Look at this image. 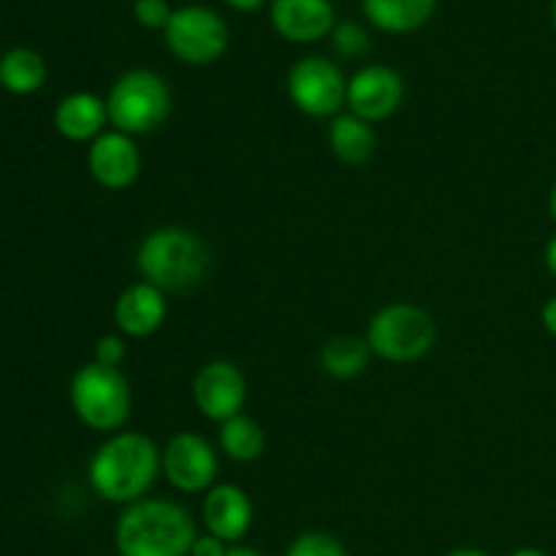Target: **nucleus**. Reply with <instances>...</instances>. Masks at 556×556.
<instances>
[{"label":"nucleus","instance_id":"nucleus-25","mask_svg":"<svg viewBox=\"0 0 556 556\" xmlns=\"http://www.w3.org/2000/svg\"><path fill=\"white\" fill-rule=\"evenodd\" d=\"M134 14L141 27H150V30H166L174 11L166 0H136Z\"/></svg>","mask_w":556,"mask_h":556},{"label":"nucleus","instance_id":"nucleus-20","mask_svg":"<svg viewBox=\"0 0 556 556\" xmlns=\"http://www.w3.org/2000/svg\"><path fill=\"white\" fill-rule=\"evenodd\" d=\"M369 358H372V351H369L367 340L356 334L329 337L318 353L320 369L334 380H353L364 375L369 367Z\"/></svg>","mask_w":556,"mask_h":556},{"label":"nucleus","instance_id":"nucleus-6","mask_svg":"<svg viewBox=\"0 0 556 556\" xmlns=\"http://www.w3.org/2000/svg\"><path fill=\"white\" fill-rule=\"evenodd\" d=\"M172 87L150 68L125 71L106 96L109 125L134 139L161 130L172 117Z\"/></svg>","mask_w":556,"mask_h":556},{"label":"nucleus","instance_id":"nucleus-21","mask_svg":"<svg viewBox=\"0 0 556 556\" xmlns=\"http://www.w3.org/2000/svg\"><path fill=\"white\" fill-rule=\"evenodd\" d=\"M47 81V63L36 49L16 47L0 58V85L14 96H33Z\"/></svg>","mask_w":556,"mask_h":556},{"label":"nucleus","instance_id":"nucleus-26","mask_svg":"<svg viewBox=\"0 0 556 556\" xmlns=\"http://www.w3.org/2000/svg\"><path fill=\"white\" fill-rule=\"evenodd\" d=\"M228 548H231L228 543H223L220 538H215L206 532V535L195 538L193 548H190V556H226Z\"/></svg>","mask_w":556,"mask_h":556},{"label":"nucleus","instance_id":"nucleus-12","mask_svg":"<svg viewBox=\"0 0 556 556\" xmlns=\"http://www.w3.org/2000/svg\"><path fill=\"white\" fill-rule=\"evenodd\" d=\"M87 172L103 190L134 188L141 174V150L134 136L123 130H103L87 150Z\"/></svg>","mask_w":556,"mask_h":556},{"label":"nucleus","instance_id":"nucleus-5","mask_svg":"<svg viewBox=\"0 0 556 556\" xmlns=\"http://www.w3.org/2000/svg\"><path fill=\"white\" fill-rule=\"evenodd\" d=\"M369 351L389 364L421 362L438 345V324L432 313L413 302H389L367 324Z\"/></svg>","mask_w":556,"mask_h":556},{"label":"nucleus","instance_id":"nucleus-10","mask_svg":"<svg viewBox=\"0 0 556 556\" xmlns=\"http://www.w3.org/2000/svg\"><path fill=\"white\" fill-rule=\"evenodd\" d=\"M190 396L193 405L206 421L223 424L228 418L244 413L248 402V378L242 369L228 358H212L199 372L193 375L190 383Z\"/></svg>","mask_w":556,"mask_h":556},{"label":"nucleus","instance_id":"nucleus-29","mask_svg":"<svg viewBox=\"0 0 556 556\" xmlns=\"http://www.w3.org/2000/svg\"><path fill=\"white\" fill-rule=\"evenodd\" d=\"M226 3L237 11H255L264 5V0H226Z\"/></svg>","mask_w":556,"mask_h":556},{"label":"nucleus","instance_id":"nucleus-22","mask_svg":"<svg viewBox=\"0 0 556 556\" xmlns=\"http://www.w3.org/2000/svg\"><path fill=\"white\" fill-rule=\"evenodd\" d=\"M286 556H348L345 543L329 532H302L286 548Z\"/></svg>","mask_w":556,"mask_h":556},{"label":"nucleus","instance_id":"nucleus-9","mask_svg":"<svg viewBox=\"0 0 556 556\" xmlns=\"http://www.w3.org/2000/svg\"><path fill=\"white\" fill-rule=\"evenodd\" d=\"M220 451L199 432H177L161 448V476L179 494H206L217 483Z\"/></svg>","mask_w":556,"mask_h":556},{"label":"nucleus","instance_id":"nucleus-19","mask_svg":"<svg viewBox=\"0 0 556 556\" xmlns=\"http://www.w3.org/2000/svg\"><path fill=\"white\" fill-rule=\"evenodd\" d=\"M217 451L237 465H253L266 451V432L253 416L239 413L217 429Z\"/></svg>","mask_w":556,"mask_h":556},{"label":"nucleus","instance_id":"nucleus-24","mask_svg":"<svg viewBox=\"0 0 556 556\" xmlns=\"http://www.w3.org/2000/svg\"><path fill=\"white\" fill-rule=\"evenodd\" d=\"M128 358V340L123 334H103L96 340V351H92V362L101 367L119 369Z\"/></svg>","mask_w":556,"mask_h":556},{"label":"nucleus","instance_id":"nucleus-14","mask_svg":"<svg viewBox=\"0 0 556 556\" xmlns=\"http://www.w3.org/2000/svg\"><path fill=\"white\" fill-rule=\"evenodd\" d=\"M168 318L166 293L139 280L125 288L114 302V324L125 340H144L161 331Z\"/></svg>","mask_w":556,"mask_h":556},{"label":"nucleus","instance_id":"nucleus-4","mask_svg":"<svg viewBox=\"0 0 556 556\" xmlns=\"http://www.w3.org/2000/svg\"><path fill=\"white\" fill-rule=\"evenodd\" d=\"M68 400L74 416L98 434L123 432L134 410V391L123 369L81 364L68 383Z\"/></svg>","mask_w":556,"mask_h":556},{"label":"nucleus","instance_id":"nucleus-23","mask_svg":"<svg viewBox=\"0 0 556 556\" xmlns=\"http://www.w3.org/2000/svg\"><path fill=\"white\" fill-rule=\"evenodd\" d=\"M331 43L342 58H362L369 49V36L358 22H340L331 30Z\"/></svg>","mask_w":556,"mask_h":556},{"label":"nucleus","instance_id":"nucleus-2","mask_svg":"<svg viewBox=\"0 0 556 556\" xmlns=\"http://www.w3.org/2000/svg\"><path fill=\"white\" fill-rule=\"evenodd\" d=\"M195 538L199 530L190 510L166 497L125 505L114 525L119 556H190Z\"/></svg>","mask_w":556,"mask_h":556},{"label":"nucleus","instance_id":"nucleus-31","mask_svg":"<svg viewBox=\"0 0 556 556\" xmlns=\"http://www.w3.org/2000/svg\"><path fill=\"white\" fill-rule=\"evenodd\" d=\"M445 556H492V554L481 552V548H456V552H451Z\"/></svg>","mask_w":556,"mask_h":556},{"label":"nucleus","instance_id":"nucleus-27","mask_svg":"<svg viewBox=\"0 0 556 556\" xmlns=\"http://www.w3.org/2000/svg\"><path fill=\"white\" fill-rule=\"evenodd\" d=\"M541 324H543V329L548 331V334L556 337V296H552L546 304H543Z\"/></svg>","mask_w":556,"mask_h":556},{"label":"nucleus","instance_id":"nucleus-32","mask_svg":"<svg viewBox=\"0 0 556 556\" xmlns=\"http://www.w3.org/2000/svg\"><path fill=\"white\" fill-rule=\"evenodd\" d=\"M510 556H548V554L541 552V548H535V546H525V548H516Z\"/></svg>","mask_w":556,"mask_h":556},{"label":"nucleus","instance_id":"nucleus-8","mask_svg":"<svg viewBox=\"0 0 556 556\" xmlns=\"http://www.w3.org/2000/svg\"><path fill=\"white\" fill-rule=\"evenodd\" d=\"M163 36L168 52L185 65H212L228 49L226 22L204 5H182L174 11Z\"/></svg>","mask_w":556,"mask_h":556},{"label":"nucleus","instance_id":"nucleus-28","mask_svg":"<svg viewBox=\"0 0 556 556\" xmlns=\"http://www.w3.org/2000/svg\"><path fill=\"white\" fill-rule=\"evenodd\" d=\"M543 264H546L548 275L556 277V233L546 242V250H543Z\"/></svg>","mask_w":556,"mask_h":556},{"label":"nucleus","instance_id":"nucleus-30","mask_svg":"<svg viewBox=\"0 0 556 556\" xmlns=\"http://www.w3.org/2000/svg\"><path fill=\"white\" fill-rule=\"evenodd\" d=\"M226 556H266V554H261L258 548H250V546H231L228 548V554Z\"/></svg>","mask_w":556,"mask_h":556},{"label":"nucleus","instance_id":"nucleus-34","mask_svg":"<svg viewBox=\"0 0 556 556\" xmlns=\"http://www.w3.org/2000/svg\"><path fill=\"white\" fill-rule=\"evenodd\" d=\"M552 22H554V27H556V0H554V5H552Z\"/></svg>","mask_w":556,"mask_h":556},{"label":"nucleus","instance_id":"nucleus-7","mask_svg":"<svg viewBox=\"0 0 556 556\" xmlns=\"http://www.w3.org/2000/svg\"><path fill=\"white\" fill-rule=\"evenodd\" d=\"M288 98L313 119H334L348 101V79L340 65L320 54H309L288 71Z\"/></svg>","mask_w":556,"mask_h":556},{"label":"nucleus","instance_id":"nucleus-16","mask_svg":"<svg viewBox=\"0 0 556 556\" xmlns=\"http://www.w3.org/2000/svg\"><path fill=\"white\" fill-rule=\"evenodd\" d=\"M54 130L63 136L65 141L74 144H92L103 130H109V112L106 101L96 92H71L63 101L54 106Z\"/></svg>","mask_w":556,"mask_h":556},{"label":"nucleus","instance_id":"nucleus-33","mask_svg":"<svg viewBox=\"0 0 556 556\" xmlns=\"http://www.w3.org/2000/svg\"><path fill=\"white\" fill-rule=\"evenodd\" d=\"M548 215L556 223V182L552 185V193H548Z\"/></svg>","mask_w":556,"mask_h":556},{"label":"nucleus","instance_id":"nucleus-18","mask_svg":"<svg viewBox=\"0 0 556 556\" xmlns=\"http://www.w3.org/2000/svg\"><path fill=\"white\" fill-rule=\"evenodd\" d=\"M438 0H362V9L375 27L386 33L421 30L434 14Z\"/></svg>","mask_w":556,"mask_h":556},{"label":"nucleus","instance_id":"nucleus-15","mask_svg":"<svg viewBox=\"0 0 556 556\" xmlns=\"http://www.w3.org/2000/svg\"><path fill=\"white\" fill-rule=\"evenodd\" d=\"M271 25L286 41L315 43L334 30L329 0H271Z\"/></svg>","mask_w":556,"mask_h":556},{"label":"nucleus","instance_id":"nucleus-17","mask_svg":"<svg viewBox=\"0 0 556 556\" xmlns=\"http://www.w3.org/2000/svg\"><path fill=\"white\" fill-rule=\"evenodd\" d=\"M326 141H329L331 155L345 163V166H364L378 152L375 125L351 112H342L331 119L329 130H326Z\"/></svg>","mask_w":556,"mask_h":556},{"label":"nucleus","instance_id":"nucleus-1","mask_svg":"<svg viewBox=\"0 0 556 556\" xmlns=\"http://www.w3.org/2000/svg\"><path fill=\"white\" fill-rule=\"evenodd\" d=\"M161 476V448L144 432L123 429L103 440L87 462V483L112 505H134L150 494Z\"/></svg>","mask_w":556,"mask_h":556},{"label":"nucleus","instance_id":"nucleus-11","mask_svg":"<svg viewBox=\"0 0 556 556\" xmlns=\"http://www.w3.org/2000/svg\"><path fill=\"white\" fill-rule=\"evenodd\" d=\"M405 79L391 65H364L348 79V112L367 123L394 117L405 103Z\"/></svg>","mask_w":556,"mask_h":556},{"label":"nucleus","instance_id":"nucleus-3","mask_svg":"<svg viewBox=\"0 0 556 556\" xmlns=\"http://www.w3.org/2000/svg\"><path fill=\"white\" fill-rule=\"evenodd\" d=\"M212 255L199 233L182 226H161L141 239L136 250V269L163 293L195 288L210 275Z\"/></svg>","mask_w":556,"mask_h":556},{"label":"nucleus","instance_id":"nucleus-13","mask_svg":"<svg viewBox=\"0 0 556 556\" xmlns=\"http://www.w3.org/2000/svg\"><path fill=\"white\" fill-rule=\"evenodd\" d=\"M253 500L237 483H215L201 503V521L206 532L220 538L228 546H237L253 527Z\"/></svg>","mask_w":556,"mask_h":556}]
</instances>
